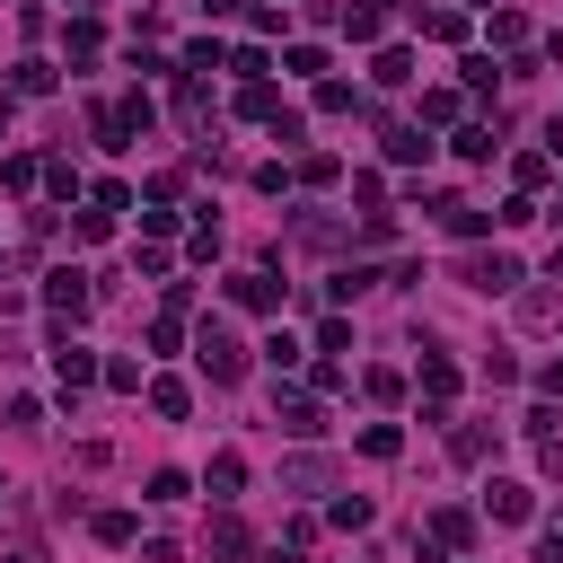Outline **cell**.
Returning a JSON list of instances; mask_svg holds the SVG:
<instances>
[{
  "mask_svg": "<svg viewBox=\"0 0 563 563\" xmlns=\"http://www.w3.org/2000/svg\"><path fill=\"white\" fill-rule=\"evenodd\" d=\"M194 361H202V378H211V387H238V378H246V343H238L220 317H202V325H194Z\"/></svg>",
  "mask_w": 563,
  "mask_h": 563,
  "instance_id": "cell-1",
  "label": "cell"
},
{
  "mask_svg": "<svg viewBox=\"0 0 563 563\" xmlns=\"http://www.w3.org/2000/svg\"><path fill=\"white\" fill-rule=\"evenodd\" d=\"M88 299H97V282H88L79 264H53V273H44V308H53V325H62V334L88 317Z\"/></svg>",
  "mask_w": 563,
  "mask_h": 563,
  "instance_id": "cell-2",
  "label": "cell"
},
{
  "mask_svg": "<svg viewBox=\"0 0 563 563\" xmlns=\"http://www.w3.org/2000/svg\"><path fill=\"white\" fill-rule=\"evenodd\" d=\"M457 282H466V290H484V299H501V290H519L528 273H519V255H501V246H493V255H466V264H457Z\"/></svg>",
  "mask_w": 563,
  "mask_h": 563,
  "instance_id": "cell-3",
  "label": "cell"
},
{
  "mask_svg": "<svg viewBox=\"0 0 563 563\" xmlns=\"http://www.w3.org/2000/svg\"><path fill=\"white\" fill-rule=\"evenodd\" d=\"M422 422H449V396H457V361L449 352H422Z\"/></svg>",
  "mask_w": 563,
  "mask_h": 563,
  "instance_id": "cell-4",
  "label": "cell"
},
{
  "mask_svg": "<svg viewBox=\"0 0 563 563\" xmlns=\"http://www.w3.org/2000/svg\"><path fill=\"white\" fill-rule=\"evenodd\" d=\"M53 378H62V396H79L88 378H106V361H97L88 343H70V334H53Z\"/></svg>",
  "mask_w": 563,
  "mask_h": 563,
  "instance_id": "cell-5",
  "label": "cell"
},
{
  "mask_svg": "<svg viewBox=\"0 0 563 563\" xmlns=\"http://www.w3.org/2000/svg\"><path fill=\"white\" fill-rule=\"evenodd\" d=\"M484 510L519 528V519H537V493H528V484H510V475H493V484H484Z\"/></svg>",
  "mask_w": 563,
  "mask_h": 563,
  "instance_id": "cell-6",
  "label": "cell"
},
{
  "mask_svg": "<svg viewBox=\"0 0 563 563\" xmlns=\"http://www.w3.org/2000/svg\"><path fill=\"white\" fill-rule=\"evenodd\" d=\"M211 563H255V528L220 510V519H211Z\"/></svg>",
  "mask_w": 563,
  "mask_h": 563,
  "instance_id": "cell-7",
  "label": "cell"
},
{
  "mask_svg": "<svg viewBox=\"0 0 563 563\" xmlns=\"http://www.w3.org/2000/svg\"><path fill=\"white\" fill-rule=\"evenodd\" d=\"M378 150H387L396 167H422V158H431V132H422V123H387V132H378Z\"/></svg>",
  "mask_w": 563,
  "mask_h": 563,
  "instance_id": "cell-8",
  "label": "cell"
},
{
  "mask_svg": "<svg viewBox=\"0 0 563 563\" xmlns=\"http://www.w3.org/2000/svg\"><path fill=\"white\" fill-rule=\"evenodd\" d=\"M229 299L255 308V317H273V308H282V282H273V273H229Z\"/></svg>",
  "mask_w": 563,
  "mask_h": 563,
  "instance_id": "cell-9",
  "label": "cell"
},
{
  "mask_svg": "<svg viewBox=\"0 0 563 563\" xmlns=\"http://www.w3.org/2000/svg\"><path fill=\"white\" fill-rule=\"evenodd\" d=\"M273 422H282L290 440H317V431H325V405H317V396H282V405H273Z\"/></svg>",
  "mask_w": 563,
  "mask_h": 563,
  "instance_id": "cell-10",
  "label": "cell"
},
{
  "mask_svg": "<svg viewBox=\"0 0 563 563\" xmlns=\"http://www.w3.org/2000/svg\"><path fill=\"white\" fill-rule=\"evenodd\" d=\"M150 413H158V422H185V413H194V387H185V378H150Z\"/></svg>",
  "mask_w": 563,
  "mask_h": 563,
  "instance_id": "cell-11",
  "label": "cell"
},
{
  "mask_svg": "<svg viewBox=\"0 0 563 563\" xmlns=\"http://www.w3.org/2000/svg\"><path fill=\"white\" fill-rule=\"evenodd\" d=\"M493 449H501V440H493L484 422H457V431H449V457H457V466H484Z\"/></svg>",
  "mask_w": 563,
  "mask_h": 563,
  "instance_id": "cell-12",
  "label": "cell"
},
{
  "mask_svg": "<svg viewBox=\"0 0 563 563\" xmlns=\"http://www.w3.org/2000/svg\"><path fill=\"white\" fill-rule=\"evenodd\" d=\"M202 484H211V501H238V484H246V457H238V449H220V457L202 466Z\"/></svg>",
  "mask_w": 563,
  "mask_h": 563,
  "instance_id": "cell-13",
  "label": "cell"
},
{
  "mask_svg": "<svg viewBox=\"0 0 563 563\" xmlns=\"http://www.w3.org/2000/svg\"><path fill=\"white\" fill-rule=\"evenodd\" d=\"M53 79H62V70H53L44 53H26V62L9 70V88H18V97H53Z\"/></svg>",
  "mask_w": 563,
  "mask_h": 563,
  "instance_id": "cell-14",
  "label": "cell"
},
{
  "mask_svg": "<svg viewBox=\"0 0 563 563\" xmlns=\"http://www.w3.org/2000/svg\"><path fill=\"white\" fill-rule=\"evenodd\" d=\"M0 185H9V194H35V185H44V158L9 150V158H0Z\"/></svg>",
  "mask_w": 563,
  "mask_h": 563,
  "instance_id": "cell-15",
  "label": "cell"
},
{
  "mask_svg": "<svg viewBox=\"0 0 563 563\" xmlns=\"http://www.w3.org/2000/svg\"><path fill=\"white\" fill-rule=\"evenodd\" d=\"M361 457H378V466L405 457V431H396V422H361Z\"/></svg>",
  "mask_w": 563,
  "mask_h": 563,
  "instance_id": "cell-16",
  "label": "cell"
},
{
  "mask_svg": "<svg viewBox=\"0 0 563 563\" xmlns=\"http://www.w3.org/2000/svg\"><path fill=\"white\" fill-rule=\"evenodd\" d=\"M62 44H70V62H88V53H97V44H106V26H97V18H88V9H79V18H70V26H62Z\"/></svg>",
  "mask_w": 563,
  "mask_h": 563,
  "instance_id": "cell-17",
  "label": "cell"
},
{
  "mask_svg": "<svg viewBox=\"0 0 563 563\" xmlns=\"http://www.w3.org/2000/svg\"><path fill=\"white\" fill-rule=\"evenodd\" d=\"M220 62H229V53H220V44H211V35H194V44H185V62H176V70H185V79H211V70H220Z\"/></svg>",
  "mask_w": 563,
  "mask_h": 563,
  "instance_id": "cell-18",
  "label": "cell"
},
{
  "mask_svg": "<svg viewBox=\"0 0 563 563\" xmlns=\"http://www.w3.org/2000/svg\"><path fill=\"white\" fill-rule=\"evenodd\" d=\"M369 79H378V88H405V79H413V53H405V44H387V53L369 62Z\"/></svg>",
  "mask_w": 563,
  "mask_h": 563,
  "instance_id": "cell-19",
  "label": "cell"
},
{
  "mask_svg": "<svg viewBox=\"0 0 563 563\" xmlns=\"http://www.w3.org/2000/svg\"><path fill=\"white\" fill-rule=\"evenodd\" d=\"M457 106H466L457 88H422V106H413V123H457Z\"/></svg>",
  "mask_w": 563,
  "mask_h": 563,
  "instance_id": "cell-20",
  "label": "cell"
},
{
  "mask_svg": "<svg viewBox=\"0 0 563 563\" xmlns=\"http://www.w3.org/2000/svg\"><path fill=\"white\" fill-rule=\"evenodd\" d=\"M431 545H475V519L466 510H431Z\"/></svg>",
  "mask_w": 563,
  "mask_h": 563,
  "instance_id": "cell-21",
  "label": "cell"
},
{
  "mask_svg": "<svg viewBox=\"0 0 563 563\" xmlns=\"http://www.w3.org/2000/svg\"><path fill=\"white\" fill-rule=\"evenodd\" d=\"M352 106H361L352 79H317V114H352Z\"/></svg>",
  "mask_w": 563,
  "mask_h": 563,
  "instance_id": "cell-22",
  "label": "cell"
},
{
  "mask_svg": "<svg viewBox=\"0 0 563 563\" xmlns=\"http://www.w3.org/2000/svg\"><path fill=\"white\" fill-rule=\"evenodd\" d=\"M44 194H53V202H79V167H70V158H44Z\"/></svg>",
  "mask_w": 563,
  "mask_h": 563,
  "instance_id": "cell-23",
  "label": "cell"
},
{
  "mask_svg": "<svg viewBox=\"0 0 563 563\" xmlns=\"http://www.w3.org/2000/svg\"><path fill=\"white\" fill-rule=\"evenodd\" d=\"M440 220H449V238H484V229H493V211H475V202H449Z\"/></svg>",
  "mask_w": 563,
  "mask_h": 563,
  "instance_id": "cell-24",
  "label": "cell"
},
{
  "mask_svg": "<svg viewBox=\"0 0 563 563\" xmlns=\"http://www.w3.org/2000/svg\"><path fill=\"white\" fill-rule=\"evenodd\" d=\"M299 361H308V352H299V334H264V369H273V378H282V369H299Z\"/></svg>",
  "mask_w": 563,
  "mask_h": 563,
  "instance_id": "cell-25",
  "label": "cell"
},
{
  "mask_svg": "<svg viewBox=\"0 0 563 563\" xmlns=\"http://www.w3.org/2000/svg\"><path fill=\"white\" fill-rule=\"evenodd\" d=\"M132 537H141L132 510H97V545H132Z\"/></svg>",
  "mask_w": 563,
  "mask_h": 563,
  "instance_id": "cell-26",
  "label": "cell"
},
{
  "mask_svg": "<svg viewBox=\"0 0 563 563\" xmlns=\"http://www.w3.org/2000/svg\"><path fill=\"white\" fill-rule=\"evenodd\" d=\"M449 150H457V158H493V123H457Z\"/></svg>",
  "mask_w": 563,
  "mask_h": 563,
  "instance_id": "cell-27",
  "label": "cell"
},
{
  "mask_svg": "<svg viewBox=\"0 0 563 563\" xmlns=\"http://www.w3.org/2000/svg\"><path fill=\"white\" fill-rule=\"evenodd\" d=\"M361 396H369V405H396L405 378H396V369H361Z\"/></svg>",
  "mask_w": 563,
  "mask_h": 563,
  "instance_id": "cell-28",
  "label": "cell"
},
{
  "mask_svg": "<svg viewBox=\"0 0 563 563\" xmlns=\"http://www.w3.org/2000/svg\"><path fill=\"white\" fill-rule=\"evenodd\" d=\"M185 493H194L185 466H158V475H150V501H185Z\"/></svg>",
  "mask_w": 563,
  "mask_h": 563,
  "instance_id": "cell-29",
  "label": "cell"
},
{
  "mask_svg": "<svg viewBox=\"0 0 563 563\" xmlns=\"http://www.w3.org/2000/svg\"><path fill=\"white\" fill-rule=\"evenodd\" d=\"M325 519H334V528H369V519H378V510H369V493H343V501H334V510H325Z\"/></svg>",
  "mask_w": 563,
  "mask_h": 563,
  "instance_id": "cell-30",
  "label": "cell"
},
{
  "mask_svg": "<svg viewBox=\"0 0 563 563\" xmlns=\"http://www.w3.org/2000/svg\"><path fill=\"white\" fill-rule=\"evenodd\" d=\"M378 26H387L378 9H343V35H352V44H378Z\"/></svg>",
  "mask_w": 563,
  "mask_h": 563,
  "instance_id": "cell-31",
  "label": "cell"
},
{
  "mask_svg": "<svg viewBox=\"0 0 563 563\" xmlns=\"http://www.w3.org/2000/svg\"><path fill=\"white\" fill-rule=\"evenodd\" d=\"M493 44H510V53H519V44H528V18H519V9H493Z\"/></svg>",
  "mask_w": 563,
  "mask_h": 563,
  "instance_id": "cell-32",
  "label": "cell"
},
{
  "mask_svg": "<svg viewBox=\"0 0 563 563\" xmlns=\"http://www.w3.org/2000/svg\"><path fill=\"white\" fill-rule=\"evenodd\" d=\"M457 79H466V97H484V88H493V53H466V62H457Z\"/></svg>",
  "mask_w": 563,
  "mask_h": 563,
  "instance_id": "cell-33",
  "label": "cell"
},
{
  "mask_svg": "<svg viewBox=\"0 0 563 563\" xmlns=\"http://www.w3.org/2000/svg\"><path fill=\"white\" fill-rule=\"evenodd\" d=\"M334 176H343V158H325V150H308V158H299V185H334Z\"/></svg>",
  "mask_w": 563,
  "mask_h": 563,
  "instance_id": "cell-34",
  "label": "cell"
},
{
  "mask_svg": "<svg viewBox=\"0 0 563 563\" xmlns=\"http://www.w3.org/2000/svg\"><path fill=\"white\" fill-rule=\"evenodd\" d=\"M70 238H79V246H97V238H114V211H79V220H70Z\"/></svg>",
  "mask_w": 563,
  "mask_h": 563,
  "instance_id": "cell-35",
  "label": "cell"
},
{
  "mask_svg": "<svg viewBox=\"0 0 563 563\" xmlns=\"http://www.w3.org/2000/svg\"><path fill=\"white\" fill-rule=\"evenodd\" d=\"M106 387H114V396H141L150 378H141V361H106Z\"/></svg>",
  "mask_w": 563,
  "mask_h": 563,
  "instance_id": "cell-36",
  "label": "cell"
},
{
  "mask_svg": "<svg viewBox=\"0 0 563 563\" xmlns=\"http://www.w3.org/2000/svg\"><path fill=\"white\" fill-rule=\"evenodd\" d=\"M246 26H255V44H264V35H282V0H255V9H246Z\"/></svg>",
  "mask_w": 563,
  "mask_h": 563,
  "instance_id": "cell-37",
  "label": "cell"
},
{
  "mask_svg": "<svg viewBox=\"0 0 563 563\" xmlns=\"http://www.w3.org/2000/svg\"><path fill=\"white\" fill-rule=\"evenodd\" d=\"M290 70L299 79H325V44H290Z\"/></svg>",
  "mask_w": 563,
  "mask_h": 563,
  "instance_id": "cell-38",
  "label": "cell"
},
{
  "mask_svg": "<svg viewBox=\"0 0 563 563\" xmlns=\"http://www.w3.org/2000/svg\"><path fill=\"white\" fill-rule=\"evenodd\" d=\"M97 211H114V220H123V211H132V185H123V176H106V185H97Z\"/></svg>",
  "mask_w": 563,
  "mask_h": 563,
  "instance_id": "cell-39",
  "label": "cell"
},
{
  "mask_svg": "<svg viewBox=\"0 0 563 563\" xmlns=\"http://www.w3.org/2000/svg\"><path fill=\"white\" fill-rule=\"evenodd\" d=\"M369 282H378V273H361V264H352V273H334V282H325V299H361Z\"/></svg>",
  "mask_w": 563,
  "mask_h": 563,
  "instance_id": "cell-40",
  "label": "cell"
},
{
  "mask_svg": "<svg viewBox=\"0 0 563 563\" xmlns=\"http://www.w3.org/2000/svg\"><path fill=\"white\" fill-rule=\"evenodd\" d=\"M317 352H352V317H325L317 325Z\"/></svg>",
  "mask_w": 563,
  "mask_h": 563,
  "instance_id": "cell-41",
  "label": "cell"
},
{
  "mask_svg": "<svg viewBox=\"0 0 563 563\" xmlns=\"http://www.w3.org/2000/svg\"><path fill=\"white\" fill-rule=\"evenodd\" d=\"M537 396H545V405H563V361H545V369H537Z\"/></svg>",
  "mask_w": 563,
  "mask_h": 563,
  "instance_id": "cell-42",
  "label": "cell"
},
{
  "mask_svg": "<svg viewBox=\"0 0 563 563\" xmlns=\"http://www.w3.org/2000/svg\"><path fill=\"white\" fill-rule=\"evenodd\" d=\"M0 563H44V545H26V537H18V545H0Z\"/></svg>",
  "mask_w": 563,
  "mask_h": 563,
  "instance_id": "cell-43",
  "label": "cell"
},
{
  "mask_svg": "<svg viewBox=\"0 0 563 563\" xmlns=\"http://www.w3.org/2000/svg\"><path fill=\"white\" fill-rule=\"evenodd\" d=\"M229 9H238V0H202V18H229Z\"/></svg>",
  "mask_w": 563,
  "mask_h": 563,
  "instance_id": "cell-44",
  "label": "cell"
},
{
  "mask_svg": "<svg viewBox=\"0 0 563 563\" xmlns=\"http://www.w3.org/2000/svg\"><path fill=\"white\" fill-rule=\"evenodd\" d=\"M545 273H554V282H563V238H554V255H545Z\"/></svg>",
  "mask_w": 563,
  "mask_h": 563,
  "instance_id": "cell-45",
  "label": "cell"
},
{
  "mask_svg": "<svg viewBox=\"0 0 563 563\" xmlns=\"http://www.w3.org/2000/svg\"><path fill=\"white\" fill-rule=\"evenodd\" d=\"M545 53H554V62H563V26H554V35H545Z\"/></svg>",
  "mask_w": 563,
  "mask_h": 563,
  "instance_id": "cell-46",
  "label": "cell"
},
{
  "mask_svg": "<svg viewBox=\"0 0 563 563\" xmlns=\"http://www.w3.org/2000/svg\"><path fill=\"white\" fill-rule=\"evenodd\" d=\"M0 141H9V97H0Z\"/></svg>",
  "mask_w": 563,
  "mask_h": 563,
  "instance_id": "cell-47",
  "label": "cell"
},
{
  "mask_svg": "<svg viewBox=\"0 0 563 563\" xmlns=\"http://www.w3.org/2000/svg\"><path fill=\"white\" fill-rule=\"evenodd\" d=\"M466 9H493V0H466Z\"/></svg>",
  "mask_w": 563,
  "mask_h": 563,
  "instance_id": "cell-48",
  "label": "cell"
}]
</instances>
